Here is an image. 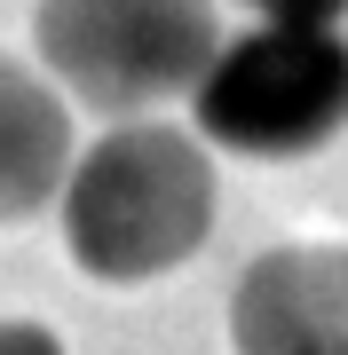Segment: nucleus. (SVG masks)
I'll return each instance as SVG.
<instances>
[{"instance_id": "5", "label": "nucleus", "mask_w": 348, "mask_h": 355, "mask_svg": "<svg viewBox=\"0 0 348 355\" xmlns=\"http://www.w3.org/2000/svg\"><path fill=\"white\" fill-rule=\"evenodd\" d=\"M72 166V111L24 64L0 55V229L32 221Z\"/></svg>"}, {"instance_id": "7", "label": "nucleus", "mask_w": 348, "mask_h": 355, "mask_svg": "<svg viewBox=\"0 0 348 355\" xmlns=\"http://www.w3.org/2000/svg\"><path fill=\"white\" fill-rule=\"evenodd\" d=\"M0 355H64L48 324H0Z\"/></svg>"}, {"instance_id": "6", "label": "nucleus", "mask_w": 348, "mask_h": 355, "mask_svg": "<svg viewBox=\"0 0 348 355\" xmlns=\"http://www.w3.org/2000/svg\"><path fill=\"white\" fill-rule=\"evenodd\" d=\"M254 16H277V24H333L348 0H245Z\"/></svg>"}, {"instance_id": "2", "label": "nucleus", "mask_w": 348, "mask_h": 355, "mask_svg": "<svg viewBox=\"0 0 348 355\" xmlns=\"http://www.w3.org/2000/svg\"><path fill=\"white\" fill-rule=\"evenodd\" d=\"M198 103V135L245 158H309L348 127V40L333 24H277L214 40V55L182 87Z\"/></svg>"}, {"instance_id": "4", "label": "nucleus", "mask_w": 348, "mask_h": 355, "mask_svg": "<svg viewBox=\"0 0 348 355\" xmlns=\"http://www.w3.org/2000/svg\"><path fill=\"white\" fill-rule=\"evenodd\" d=\"M238 355H348V245H277L230 292Z\"/></svg>"}, {"instance_id": "1", "label": "nucleus", "mask_w": 348, "mask_h": 355, "mask_svg": "<svg viewBox=\"0 0 348 355\" xmlns=\"http://www.w3.org/2000/svg\"><path fill=\"white\" fill-rule=\"evenodd\" d=\"M64 198V253L103 284H151L182 268L214 229V158L198 135L135 119L111 127L56 182Z\"/></svg>"}, {"instance_id": "3", "label": "nucleus", "mask_w": 348, "mask_h": 355, "mask_svg": "<svg viewBox=\"0 0 348 355\" xmlns=\"http://www.w3.org/2000/svg\"><path fill=\"white\" fill-rule=\"evenodd\" d=\"M40 64L88 103L135 119L182 95L214 55V0H40Z\"/></svg>"}]
</instances>
